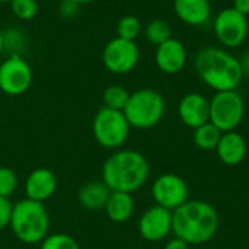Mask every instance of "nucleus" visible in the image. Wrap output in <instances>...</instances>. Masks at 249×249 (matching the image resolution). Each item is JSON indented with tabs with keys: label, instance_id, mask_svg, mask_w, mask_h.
I'll return each mask as SVG.
<instances>
[{
	"label": "nucleus",
	"instance_id": "obj_24",
	"mask_svg": "<svg viewBox=\"0 0 249 249\" xmlns=\"http://www.w3.org/2000/svg\"><path fill=\"white\" fill-rule=\"evenodd\" d=\"M41 249H80L77 241L67 233H53L48 235L42 242Z\"/></svg>",
	"mask_w": 249,
	"mask_h": 249
},
{
	"label": "nucleus",
	"instance_id": "obj_33",
	"mask_svg": "<svg viewBox=\"0 0 249 249\" xmlns=\"http://www.w3.org/2000/svg\"><path fill=\"white\" fill-rule=\"evenodd\" d=\"M4 53V38H3V32H0V55Z\"/></svg>",
	"mask_w": 249,
	"mask_h": 249
},
{
	"label": "nucleus",
	"instance_id": "obj_39",
	"mask_svg": "<svg viewBox=\"0 0 249 249\" xmlns=\"http://www.w3.org/2000/svg\"><path fill=\"white\" fill-rule=\"evenodd\" d=\"M245 249H249V248H245Z\"/></svg>",
	"mask_w": 249,
	"mask_h": 249
},
{
	"label": "nucleus",
	"instance_id": "obj_2",
	"mask_svg": "<svg viewBox=\"0 0 249 249\" xmlns=\"http://www.w3.org/2000/svg\"><path fill=\"white\" fill-rule=\"evenodd\" d=\"M198 77L213 90H235L242 79L239 58L220 47H203L194 60Z\"/></svg>",
	"mask_w": 249,
	"mask_h": 249
},
{
	"label": "nucleus",
	"instance_id": "obj_16",
	"mask_svg": "<svg viewBox=\"0 0 249 249\" xmlns=\"http://www.w3.org/2000/svg\"><path fill=\"white\" fill-rule=\"evenodd\" d=\"M220 162L228 166H236L244 162L248 153L245 139L236 131L222 133L217 147L214 149Z\"/></svg>",
	"mask_w": 249,
	"mask_h": 249
},
{
	"label": "nucleus",
	"instance_id": "obj_23",
	"mask_svg": "<svg viewBox=\"0 0 249 249\" xmlns=\"http://www.w3.org/2000/svg\"><path fill=\"white\" fill-rule=\"evenodd\" d=\"M142 22L139 18L133 16V15H127L123 16L118 20L117 25V36L128 39V41H136V38L142 34Z\"/></svg>",
	"mask_w": 249,
	"mask_h": 249
},
{
	"label": "nucleus",
	"instance_id": "obj_30",
	"mask_svg": "<svg viewBox=\"0 0 249 249\" xmlns=\"http://www.w3.org/2000/svg\"><path fill=\"white\" fill-rule=\"evenodd\" d=\"M165 249H190V245L182 241L181 238H177L174 236L172 239H169L165 245Z\"/></svg>",
	"mask_w": 249,
	"mask_h": 249
},
{
	"label": "nucleus",
	"instance_id": "obj_28",
	"mask_svg": "<svg viewBox=\"0 0 249 249\" xmlns=\"http://www.w3.org/2000/svg\"><path fill=\"white\" fill-rule=\"evenodd\" d=\"M12 203L9 198L0 197V231L7 228L10 225V217H12Z\"/></svg>",
	"mask_w": 249,
	"mask_h": 249
},
{
	"label": "nucleus",
	"instance_id": "obj_19",
	"mask_svg": "<svg viewBox=\"0 0 249 249\" xmlns=\"http://www.w3.org/2000/svg\"><path fill=\"white\" fill-rule=\"evenodd\" d=\"M104 210L109 220L115 223H124L134 213V198L128 193L111 191V196Z\"/></svg>",
	"mask_w": 249,
	"mask_h": 249
},
{
	"label": "nucleus",
	"instance_id": "obj_14",
	"mask_svg": "<svg viewBox=\"0 0 249 249\" xmlns=\"http://www.w3.org/2000/svg\"><path fill=\"white\" fill-rule=\"evenodd\" d=\"M187 58V48L177 38H169L156 48L155 61L158 69L165 74H177L184 70Z\"/></svg>",
	"mask_w": 249,
	"mask_h": 249
},
{
	"label": "nucleus",
	"instance_id": "obj_22",
	"mask_svg": "<svg viewBox=\"0 0 249 249\" xmlns=\"http://www.w3.org/2000/svg\"><path fill=\"white\" fill-rule=\"evenodd\" d=\"M144 35L150 44L158 47L162 42L168 41L169 38H172V28L163 19H153L146 25Z\"/></svg>",
	"mask_w": 249,
	"mask_h": 249
},
{
	"label": "nucleus",
	"instance_id": "obj_38",
	"mask_svg": "<svg viewBox=\"0 0 249 249\" xmlns=\"http://www.w3.org/2000/svg\"><path fill=\"white\" fill-rule=\"evenodd\" d=\"M36 1H39V0H36Z\"/></svg>",
	"mask_w": 249,
	"mask_h": 249
},
{
	"label": "nucleus",
	"instance_id": "obj_36",
	"mask_svg": "<svg viewBox=\"0 0 249 249\" xmlns=\"http://www.w3.org/2000/svg\"><path fill=\"white\" fill-rule=\"evenodd\" d=\"M209 1H210V3H212V1H219V0H209Z\"/></svg>",
	"mask_w": 249,
	"mask_h": 249
},
{
	"label": "nucleus",
	"instance_id": "obj_9",
	"mask_svg": "<svg viewBox=\"0 0 249 249\" xmlns=\"http://www.w3.org/2000/svg\"><path fill=\"white\" fill-rule=\"evenodd\" d=\"M32 83V69L20 54H10L0 64V90L10 96L25 93Z\"/></svg>",
	"mask_w": 249,
	"mask_h": 249
},
{
	"label": "nucleus",
	"instance_id": "obj_10",
	"mask_svg": "<svg viewBox=\"0 0 249 249\" xmlns=\"http://www.w3.org/2000/svg\"><path fill=\"white\" fill-rule=\"evenodd\" d=\"M139 60L140 50L136 41H128L120 36L111 39L102 51L104 66L114 74L130 73L137 66Z\"/></svg>",
	"mask_w": 249,
	"mask_h": 249
},
{
	"label": "nucleus",
	"instance_id": "obj_3",
	"mask_svg": "<svg viewBox=\"0 0 249 249\" xmlns=\"http://www.w3.org/2000/svg\"><path fill=\"white\" fill-rule=\"evenodd\" d=\"M149 162L137 150H117L102 166V181L111 191L133 194L149 179Z\"/></svg>",
	"mask_w": 249,
	"mask_h": 249
},
{
	"label": "nucleus",
	"instance_id": "obj_17",
	"mask_svg": "<svg viewBox=\"0 0 249 249\" xmlns=\"http://www.w3.org/2000/svg\"><path fill=\"white\" fill-rule=\"evenodd\" d=\"M174 12L184 23L200 26L209 22L212 3L209 0H174Z\"/></svg>",
	"mask_w": 249,
	"mask_h": 249
},
{
	"label": "nucleus",
	"instance_id": "obj_8",
	"mask_svg": "<svg viewBox=\"0 0 249 249\" xmlns=\"http://www.w3.org/2000/svg\"><path fill=\"white\" fill-rule=\"evenodd\" d=\"M213 28L217 41L226 48H236L248 38V18L236 12L233 7L220 10L214 19Z\"/></svg>",
	"mask_w": 249,
	"mask_h": 249
},
{
	"label": "nucleus",
	"instance_id": "obj_27",
	"mask_svg": "<svg viewBox=\"0 0 249 249\" xmlns=\"http://www.w3.org/2000/svg\"><path fill=\"white\" fill-rule=\"evenodd\" d=\"M3 38H4V51L12 50V54H19L18 50L25 42L22 32H19L18 29H9L7 32H3Z\"/></svg>",
	"mask_w": 249,
	"mask_h": 249
},
{
	"label": "nucleus",
	"instance_id": "obj_1",
	"mask_svg": "<svg viewBox=\"0 0 249 249\" xmlns=\"http://www.w3.org/2000/svg\"><path fill=\"white\" fill-rule=\"evenodd\" d=\"M219 229V213L207 201L188 200L172 212V233L188 245L200 247L212 241Z\"/></svg>",
	"mask_w": 249,
	"mask_h": 249
},
{
	"label": "nucleus",
	"instance_id": "obj_37",
	"mask_svg": "<svg viewBox=\"0 0 249 249\" xmlns=\"http://www.w3.org/2000/svg\"><path fill=\"white\" fill-rule=\"evenodd\" d=\"M197 249H204V248H197Z\"/></svg>",
	"mask_w": 249,
	"mask_h": 249
},
{
	"label": "nucleus",
	"instance_id": "obj_25",
	"mask_svg": "<svg viewBox=\"0 0 249 249\" xmlns=\"http://www.w3.org/2000/svg\"><path fill=\"white\" fill-rule=\"evenodd\" d=\"M10 7L13 15L20 20L32 19L38 12V1L36 0H12Z\"/></svg>",
	"mask_w": 249,
	"mask_h": 249
},
{
	"label": "nucleus",
	"instance_id": "obj_32",
	"mask_svg": "<svg viewBox=\"0 0 249 249\" xmlns=\"http://www.w3.org/2000/svg\"><path fill=\"white\" fill-rule=\"evenodd\" d=\"M239 63H241L244 76H248L249 77V51H247V53L239 58Z\"/></svg>",
	"mask_w": 249,
	"mask_h": 249
},
{
	"label": "nucleus",
	"instance_id": "obj_15",
	"mask_svg": "<svg viewBox=\"0 0 249 249\" xmlns=\"http://www.w3.org/2000/svg\"><path fill=\"white\" fill-rule=\"evenodd\" d=\"M57 187H58V181L55 174L47 168H38L32 171L26 178L25 182L26 198L44 203L55 194Z\"/></svg>",
	"mask_w": 249,
	"mask_h": 249
},
{
	"label": "nucleus",
	"instance_id": "obj_20",
	"mask_svg": "<svg viewBox=\"0 0 249 249\" xmlns=\"http://www.w3.org/2000/svg\"><path fill=\"white\" fill-rule=\"evenodd\" d=\"M220 137H222V131L210 121L194 128L193 133V140L196 146L201 150H214L219 144Z\"/></svg>",
	"mask_w": 249,
	"mask_h": 249
},
{
	"label": "nucleus",
	"instance_id": "obj_11",
	"mask_svg": "<svg viewBox=\"0 0 249 249\" xmlns=\"http://www.w3.org/2000/svg\"><path fill=\"white\" fill-rule=\"evenodd\" d=\"M152 197L158 206L174 212L190 200V191L182 177L177 174H162L153 181Z\"/></svg>",
	"mask_w": 249,
	"mask_h": 249
},
{
	"label": "nucleus",
	"instance_id": "obj_26",
	"mask_svg": "<svg viewBox=\"0 0 249 249\" xmlns=\"http://www.w3.org/2000/svg\"><path fill=\"white\" fill-rule=\"evenodd\" d=\"M18 187V177L16 174L7 168V166H0V197L9 198Z\"/></svg>",
	"mask_w": 249,
	"mask_h": 249
},
{
	"label": "nucleus",
	"instance_id": "obj_5",
	"mask_svg": "<svg viewBox=\"0 0 249 249\" xmlns=\"http://www.w3.org/2000/svg\"><path fill=\"white\" fill-rule=\"evenodd\" d=\"M123 112L130 127L147 130L162 121L165 115V99L155 89H139L130 93L128 102Z\"/></svg>",
	"mask_w": 249,
	"mask_h": 249
},
{
	"label": "nucleus",
	"instance_id": "obj_18",
	"mask_svg": "<svg viewBox=\"0 0 249 249\" xmlns=\"http://www.w3.org/2000/svg\"><path fill=\"white\" fill-rule=\"evenodd\" d=\"M111 196V190L104 181H90L77 191V201L86 210H102Z\"/></svg>",
	"mask_w": 249,
	"mask_h": 249
},
{
	"label": "nucleus",
	"instance_id": "obj_35",
	"mask_svg": "<svg viewBox=\"0 0 249 249\" xmlns=\"http://www.w3.org/2000/svg\"><path fill=\"white\" fill-rule=\"evenodd\" d=\"M12 0H0V3H10Z\"/></svg>",
	"mask_w": 249,
	"mask_h": 249
},
{
	"label": "nucleus",
	"instance_id": "obj_21",
	"mask_svg": "<svg viewBox=\"0 0 249 249\" xmlns=\"http://www.w3.org/2000/svg\"><path fill=\"white\" fill-rule=\"evenodd\" d=\"M128 98H130V92L124 86H120V85L108 86L102 95L104 107L109 109H115V111H124L128 102Z\"/></svg>",
	"mask_w": 249,
	"mask_h": 249
},
{
	"label": "nucleus",
	"instance_id": "obj_29",
	"mask_svg": "<svg viewBox=\"0 0 249 249\" xmlns=\"http://www.w3.org/2000/svg\"><path fill=\"white\" fill-rule=\"evenodd\" d=\"M79 7H80V4H77L73 0H63L60 3V9L58 10H60V15L63 18L71 19V18H74L79 13Z\"/></svg>",
	"mask_w": 249,
	"mask_h": 249
},
{
	"label": "nucleus",
	"instance_id": "obj_4",
	"mask_svg": "<svg viewBox=\"0 0 249 249\" xmlns=\"http://www.w3.org/2000/svg\"><path fill=\"white\" fill-rule=\"evenodd\" d=\"M9 226L20 242L35 245L48 236L50 216L44 203L25 198L13 206Z\"/></svg>",
	"mask_w": 249,
	"mask_h": 249
},
{
	"label": "nucleus",
	"instance_id": "obj_13",
	"mask_svg": "<svg viewBox=\"0 0 249 249\" xmlns=\"http://www.w3.org/2000/svg\"><path fill=\"white\" fill-rule=\"evenodd\" d=\"M178 115L187 127L194 130L210 121V101L198 92H190L179 101Z\"/></svg>",
	"mask_w": 249,
	"mask_h": 249
},
{
	"label": "nucleus",
	"instance_id": "obj_34",
	"mask_svg": "<svg viewBox=\"0 0 249 249\" xmlns=\"http://www.w3.org/2000/svg\"><path fill=\"white\" fill-rule=\"evenodd\" d=\"M73 1H76L77 4H80V6H83V4H88V3H92L93 0H73Z\"/></svg>",
	"mask_w": 249,
	"mask_h": 249
},
{
	"label": "nucleus",
	"instance_id": "obj_7",
	"mask_svg": "<svg viewBox=\"0 0 249 249\" xmlns=\"http://www.w3.org/2000/svg\"><path fill=\"white\" fill-rule=\"evenodd\" d=\"M245 117V102L235 90L216 92L210 99V123L222 133L235 131Z\"/></svg>",
	"mask_w": 249,
	"mask_h": 249
},
{
	"label": "nucleus",
	"instance_id": "obj_12",
	"mask_svg": "<svg viewBox=\"0 0 249 249\" xmlns=\"http://www.w3.org/2000/svg\"><path fill=\"white\" fill-rule=\"evenodd\" d=\"M140 236L147 242H160L172 233V212L158 204L147 209L139 220Z\"/></svg>",
	"mask_w": 249,
	"mask_h": 249
},
{
	"label": "nucleus",
	"instance_id": "obj_6",
	"mask_svg": "<svg viewBox=\"0 0 249 249\" xmlns=\"http://www.w3.org/2000/svg\"><path fill=\"white\" fill-rule=\"evenodd\" d=\"M130 124L123 111H115L102 107L92 123L93 137L99 146L105 149L121 147L130 134Z\"/></svg>",
	"mask_w": 249,
	"mask_h": 249
},
{
	"label": "nucleus",
	"instance_id": "obj_31",
	"mask_svg": "<svg viewBox=\"0 0 249 249\" xmlns=\"http://www.w3.org/2000/svg\"><path fill=\"white\" fill-rule=\"evenodd\" d=\"M236 12H239L244 16H249V0H233V6H232Z\"/></svg>",
	"mask_w": 249,
	"mask_h": 249
}]
</instances>
